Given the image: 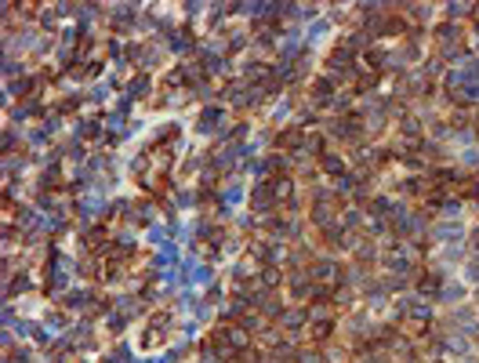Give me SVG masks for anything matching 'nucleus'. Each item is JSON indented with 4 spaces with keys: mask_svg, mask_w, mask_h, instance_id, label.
Returning <instances> with one entry per match:
<instances>
[{
    "mask_svg": "<svg viewBox=\"0 0 479 363\" xmlns=\"http://www.w3.org/2000/svg\"><path fill=\"white\" fill-rule=\"evenodd\" d=\"M385 33H403V22L399 18H389V22H385Z\"/></svg>",
    "mask_w": 479,
    "mask_h": 363,
    "instance_id": "0eeeda50",
    "label": "nucleus"
},
{
    "mask_svg": "<svg viewBox=\"0 0 479 363\" xmlns=\"http://www.w3.org/2000/svg\"><path fill=\"white\" fill-rule=\"evenodd\" d=\"M302 363H319V356L316 352H302Z\"/></svg>",
    "mask_w": 479,
    "mask_h": 363,
    "instance_id": "1a4fd4ad",
    "label": "nucleus"
},
{
    "mask_svg": "<svg viewBox=\"0 0 479 363\" xmlns=\"http://www.w3.org/2000/svg\"><path fill=\"white\" fill-rule=\"evenodd\" d=\"M240 363H258V352H254V349H250V352L240 349Z\"/></svg>",
    "mask_w": 479,
    "mask_h": 363,
    "instance_id": "6e6552de",
    "label": "nucleus"
},
{
    "mask_svg": "<svg viewBox=\"0 0 479 363\" xmlns=\"http://www.w3.org/2000/svg\"><path fill=\"white\" fill-rule=\"evenodd\" d=\"M272 200H276V196H272V189H258L254 196H250V207H258V211H265V207H269Z\"/></svg>",
    "mask_w": 479,
    "mask_h": 363,
    "instance_id": "20e7f679",
    "label": "nucleus"
},
{
    "mask_svg": "<svg viewBox=\"0 0 479 363\" xmlns=\"http://www.w3.org/2000/svg\"><path fill=\"white\" fill-rule=\"evenodd\" d=\"M262 283H265V287L280 283V272H276V269H265V272H262Z\"/></svg>",
    "mask_w": 479,
    "mask_h": 363,
    "instance_id": "423d86ee",
    "label": "nucleus"
},
{
    "mask_svg": "<svg viewBox=\"0 0 479 363\" xmlns=\"http://www.w3.org/2000/svg\"><path fill=\"white\" fill-rule=\"evenodd\" d=\"M309 334H312V342H327V338L334 334V323H330V320H316Z\"/></svg>",
    "mask_w": 479,
    "mask_h": 363,
    "instance_id": "f257e3e1",
    "label": "nucleus"
},
{
    "mask_svg": "<svg viewBox=\"0 0 479 363\" xmlns=\"http://www.w3.org/2000/svg\"><path fill=\"white\" fill-rule=\"evenodd\" d=\"M319 160H323V171H327V174H341V171H345V160L334 156V153H323Z\"/></svg>",
    "mask_w": 479,
    "mask_h": 363,
    "instance_id": "f03ea898",
    "label": "nucleus"
},
{
    "mask_svg": "<svg viewBox=\"0 0 479 363\" xmlns=\"http://www.w3.org/2000/svg\"><path fill=\"white\" fill-rule=\"evenodd\" d=\"M269 189H272V196H276V200H290V189H294V186H290V178L283 174V178H276V181H272Z\"/></svg>",
    "mask_w": 479,
    "mask_h": 363,
    "instance_id": "7ed1b4c3",
    "label": "nucleus"
},
{
    "mask_svg": "<svg viewBox=\"0 0 479 363\" xmlns=\"http://www.w3.org/2000/svg\"><path fill=\"white\" fill-rule=\"evenodd\" d=\"M418 287H421V291H428V294H436V291H439V276H432V272H428V276H421V280H418Z\"/></svg>",
    "mask_w": 479,
    "mask_h": 363,
    "instance_id": "39448f33",
    "label": "nucleus"
}]
</instances>
